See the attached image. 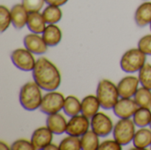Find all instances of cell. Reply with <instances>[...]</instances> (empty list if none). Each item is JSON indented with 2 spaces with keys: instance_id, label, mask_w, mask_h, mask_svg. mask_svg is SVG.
<instances>
[{
  "instance_id": "1",
  "label": "cell",
  "mask_w": 151,
  "mask_h": 150,
  "mask_svg": "<svg viewBox=\"0 0 151 150\" xmlns=\"http://www.w3.org/2000/svg\"><path fill=\"white\" fill-rule=\"evenodd\" d=\"M33 78L36 84L45 91H55L61 83V75L57 66L46 57L36 60L33 69Z\"/></svg>"
},
{
  "instance_id": "2",
  "label": "cell",
  "mask_w": 151,
  "mask_h": 150,
  "mask_svg": "<svg viewBox=\"0 0 151 150\" xmlns=\"http://www.w3.org/2000/svg\"><path fill=\"white\" fill-rule=\"evenodd\" d=\"M41 89L35 80L27 82L21 87L19 91V103L26 111H33L40 109L43 97Z\"/></svg>"
},
{
  "instance_id": "3",
  "label": "cell",
  "mask_w": 151,
  "mask_h": 150,
  "mask_svg": "<svg viewBox=\"0 0 151 150\" xmlns=\"http://www.w3.org/2000/svg\"><path fill=\"white\" fill-rule=\"evenodd\" d=\"M96 96L100 102L101 107L104 110H111L119 100L118 87L109 80L99 81L96 88Z\"/></svg>"
},
{
  "instance_id": "4",
  "label": "cell",
  "mask_w": 151,
  "mask_h": 150,
  "mask_svg": "<svg viewBox=\"0 0 151 150\" xmlns=\"http://www.w3.org/2000/svg\"><path fill=\"white\" fill-rule=\"evenodd\" d=\"M146 56L139 48L128 50L120 59V67L127 73L139 72L146 64Z\"/></svg>"
},
{
  "instance_id": "5",
  "label": "cell",
  "mask_w": 151,
  "mask_h": 150,
  "mask_svg": "<svg viewBox=\"0 0 151 150\" xmlns=\"http://www.w3.org/2000/svg\"><path fill=\"white\" fill-rule=\"evenodd\" d=\"M135 124L131 118H120L113 128V138L122 146L133 141L135 131Z\"/></svg>"
},
{
  "instance_id": "6",
  "label": "cell",
  "mask_w": 151,
  "mask_h": 150,
  "mask_svg": "<svg viewBox=\"0 0 151 150\" xmlns=\"http://www.w3.org/2000/svg\"><path fill=\"white\" fill-rule=\"evenodd\" d=\"M65 99V98L61 93L57 91H50L42 97L40 110L42 113L47 115L58 113L63 110Z\"/></svg>"
},
{
  "instance_id": "7",
  "label": "cell",
  "mask_w": 151,
  "mask_h": 150,
  "mask_svg": "<svg viewBox=\"0 0 151 150\" xmlns=\"http://www.w3.org/2000/svg\"><path fill=\"white\" fill-rule=\"evenodd\" d=\"M11 59L18 69L24 72L33 71L36 63L33 53L26 48L14 50L11 54Z\"/></svg>"
},
{
  "instance_id": "8",
  "label": "cell",
  "mask_w": 151,
  "mask_h": 150,
  "mask_svg": "<svg viewBox=\"0 0 151 150\" xmlns=\"http://www.w3.org/2000/svg\"><path fill=\"white\" fill-rule=\"evenodd\" d=\"M91 129L100 137H106L113 132V123L111 119L103 112L96 113L90 121Z\"/></svg>"
},
{
  "instance_id": "9",
  "label": "cell",
  "mask_w": 151,
  "mask_h": 150,
  "mask_svg": "<svg viewBox=\"0 0 151 150\" xmlns=\"http://www.w3.org/2000/svg\"><path fill=\"white\" fill-rule=\"evenodd\" d=\"M89 118L84 115H75L71 117L70 120L67 123L66 133L68 135L81 137L84 133H86L90 126Z\"/></svg>"
},
{
  "instance_id": "10",
  "label": "cell",
  "mask_w": 151,
  "mask_h": 150,
  "mask_svg": "<svg viewBox=\"0 0 151 150\" xmlns=\"http://www.w3.org/2000/svg\"><path fill=\"white\" fill-rule=\"evenodd\" d=\"M139 109L138 104L132 98H122L113 107L114 114L119 118H133L136 111Z\"/></svg>"
},
{
  "instance_id": "11",
  "label": "cell",
  "mask_w": 151,
  "mask_h": 150,
  "mask_svg": "<svg viewBox=\"0 0 151 150\" xmlns=\"http://www.w3.org/2000/svg\"><path fill=\"white\" fill-rule=\"evenodd\" d=\"M53 133L46 126L37 128L32 134L31 142L35 148V150L44 149L46 146L52 142Z\"/></svg>"
},
{
  "instance_id": "12",
  "label": "cell",
  "mask_w": 151,
  "mask_h": 150,
  "mask_svg": "<svg viewBox=\"0 0 151 150\" xmlns=\"http://www.w3.org/2000/svg\"><path fill=\"white\" fill-rule=\"evenodd\" d=\"M25 48L31 51L33 54L42 55L47 52L48 45L44 42L42 36L41 37L39 34H28L24 37Z\"/></svg>"
},
{
  "instance_id": "13",
  "label": "cell",
  "mask_w": 151,
  "mask_h": 150,
  "mask_svg": "<svg viewBox=\"0 0 151 150\" xmlns=\"http://www.w3.org/2000/svg\"><path fill=\"white\" fill-rule=\"evenodd\" d=\"M139 83H140V80L135 76L124 77L117 85L120 97L122 98L134 97L138 90Z\"/></svg>"
},
{
  "instance_id": "14",
  "label": "cell",
  "mask_w": 151,
  "mask_h": 150,
  "mask_svg": "<svg viewBox=\"0 0 151 150\" xmlns=\"http://www.w3.org/2000/svg\"><path fill=\"white\" fill-rule=\"evenodd\" d=\"M67 121L65 118L60 114L59 112L48 115L46 120L47 127L54 133V134H62L66 132L67 128Z\"/></svg>"
},
{
  "instance_id": "15",
  "label": "cell",
  "mask_w": 151,
  "mask_h": 150,
  "mask_svg": "<svg viewBox=\"0 0 151 150\" xmlns=\"http://www.w3.org/2000/svg\"><path fill=\"white\" fill-rule=\"evenodd\" d=\"M28 11L23 6L22 4H17L11 9L12 24L17 29L23 28L27 23Z\"/></svg>"
},
{
  "instance_id": "16",
  "label": "cell",
  "mask_w": 151,
  "mask_h": 150,
  "mask_svg": "<svg viewBox=\"0 0 151 150\" xmlns=\"http://www.w3.org/2000/svg\"><path fill=\"white\" fill-rule=\"evenodd\" d=\"M100 107L101 104L96 95H87L81 101V114L88 118H92L99 112Z\"/></svg>"
},
{
  "instance_id": "17",
  "label": "cell",
  "mask_w": 151,
  "mask_h": 150,
  "mask_svg": "<svg viewBox=\"0 0 151 150\" xmlns=\"http://www.w3.org/2000/svg\"><path fill=\"white\" fill-rule=\"evenodd\" d=\"M42 38L49 47H54L60 42L62 32L56 24H48L42 33Z\"/></svg>"
},
{
  "instance_id": "18",
  "label": "cell",
  "mask_w": 151,
  "mask_h": 150,
  "mask_svg": "<svg viewBox=\"0 0 151 150\" xmlns=\"http://www.w3.org/2000/svg\"><path fill=\"white\" fill-rule=\"evenodd\" d=\"M134 20L138 27H146L151 24V2L142 4L136 10Z\"/></svg>"
},
{
  "instance_id": "19",
  "label": "cell",
  "mask_w": 151,
  "mask_h": 150,
  "mask_svg": "<svg viewBox=\"0 0 151 150\" xmlns=\"http://www.w3.org/2000/svg\"><path fill=\"white\" fill-rule=\"evenodd\" d=\"M27 26L32 33L42 34L46 27V22L42 13L39 11H33L28 13Z\"/></svg>"
},
{
  "instance_id": "20",
  "label": "cell",
  "mask_w": 151,
  "mask_h": 150,
  "mask_svg": "<svg viewBox=\"0 0 151 150\" xmlns=\"http://www.w3.org/2000/svg\"><path fill=\"white\" fill-rule=\"evenodd\" d=\"M133 142L137 149H145L151 146V129L140 127L134 134Z\"/></svg>"
},
{
  "instance_id": "21",
  "label": "cell",
  "mask_w": 151,
  "mask_h": 150,
  "mask_svg": "<svg viewBox=\"0 0 151 150\" xmlns=\"http://www.w3.org/2000/svg\"><path fill=\"white\" fill-rule=\"evenodd\" d=\"M99 135L93 130L88 131L81 137V145L82 150H97L99 149Z\"/></svg>"
},
{
  "instance_id": "22",
  "label": "cell",
  "mask_w": 151,
  "mask_h": 150,
  "mask_svg": "<svg viewBox=\"0 0 151 150\" xmlns=\"http://www.w3.org/2000/svg\"><path fill=\"white\" fill-rule=\"evenodd\" d=\"M63 110L69 117L78 115L81 112V102L73 95H68L65 99Z\"/></svg>"
},
{
  "instance_id": "23",
  "label": "cell",
  "mask_w": 151,
  "mask_h": 150,
  "mask_svg": "<svg viewBox=\"0 0 151 150\" xmlns=\"http://www.w3.org/2000/svg\"><path fill=\"white\" fill-rule=\"evenodd\" d=\"M42 17L46 24H56L62 19V11L60 6L49 4L42 11Z\"/></svg>"
},
{
  "instance_id": "24",
  "label": "cell",
  "mask_w": 151,
  "mask_h": 150,
  "mask_svg": "<svg viewBox=\"0 0 151 150\" xmlns=\"http://www.w3.org/2000/svg\"><path fill=\"white\" fill-rule=\"evenodd\" d=\"M133 120L135 126L138 127H146L150 126L151 122L150 109L139 107V109L133 116Z\"/></svg>"
},
{
  "instance_id": "25",
  "label": "cell",
  "mask_w": 151,
  "mask_h": 150,
  "mask_svg": "<svg viewBox=\"0 0 151 150\" xmlns=\"http://www.w3.org/2000/svg\"><path fill=\"white\" fill-rule=\"evenodd\" d=\"M134 101L138 104L139 107L143 108H151V90L142 86V88H138L137 92L134 96Z\"/></svg>"
},
{
  "instance_id": "26",
  "label": "cell",
  "mask_w": 151,
  "mask_h": 150,
  "mask_svg": "<svg viewBox=\"0 0 151 150\" xmlns=\"http://www.w3.org/2000/svg\"><path fill=\"white\" fill-rule=\"evenodd\" d=\"M60 150H80L81 149V138L77 136L68 135L61 141L58 145Z\"/></svg>"
},
{
  "instance_id": "27",
  "label": "cell",
  "mask_w": 151,
  "mask_h": 150,
  "mask_svg": "<svg viewBox=\"0 0 151 150\" xmlns=\"http://www.w3.org/2000/svg\"><path fill=\"white\" fill-rule=\"evenodd\" d=\"M139 80L142 87L151 90V65L145 64L139 71Z\"/></svg>"
},
{
  "instance_id": "28",
  "label": "cell",
  "mask_w": 151,
  "mask_h": 150,
  "mask_svg": "<svg viewBox=\"0 0 151 150\" xmlns=\"http://www.w3.org/2000/svg\"><path fill=\"white\" fill-rule=\"evenodd\" d=\"M12 23L11 10H9L4 5L0 6V31L4 33L9 27Z\"/></svg>"
},
{
  "instance_id": "29",
  "label": "cell",
  "mask_w": 151,
  "mask_h": 150,
  "mask_svg": "<svg viewBox=\"0 0 151 150\" xmlns=\"http://www.w3.org/2000/svg\"><path fill=\"white\" fill-rule=\"evenodd\" d=\"M45 0H22V4L28 12L40 11L43 5Z\"/></svg>"
},
{
  "instance_id": "30",
  "label": "cell",
  "mask_w": 151,
  "mask_h": 150,
  "mask_svg": "<svg viewBox=\"0 0 151 150\" xmlns=\"http://www.w3.org/2000/svg\"><path fill=\"white\" fill-rule=\"evenodd\" d=\"M138 48L146 55L151 56V34L142 37L138 42Z\"/></svg>"
},
{
  "instance_id": "31",
  "label": "cell",
  "mask_w": 151,
  "mask_h": 150,
  "mask_svg": "<svg viewBox=\"0 0 151 150\" xmlns=\"http://www.w3.org/2000/svg\"><path fill=\"white\" fill-rule=\"evenodd\" d=\"M11 149L12 150H35V148L31 142V141L27 140H18L14 141L11 147Z\"/></svg>"
},
{
  "instance_id": "32",
  "label": "cell",
  "mask_w": 151,
  "mask_h": 150,
  "mask_svg": "<svg viewBox=\"0 0 151 150\" xmlns=\"http://www.w3.org/2000/svg\"><path fill=\"white\" fill-rule=\"evenodd\" d=\"M100 150H121L122 145L119 144L116 140H108L102 142L99 146Z\"/></svg>"
},
{
  "instance_id": "33",
  "label": "cell",
  "mask_w": 151,
  "mask_h": 150,
  "mask_svg": "<svg viewBox=\"0 0 151 150\" xmlns=\"http://www.w3.org/2000/svg\"><path fill=\"white\" fill-rule=\"evenodd\" d=\"M68 2V0H45V3L51 5H57V6H62Z\"/></svg>"
},
{
  "instance_id": "34",
  "label": "cell",
  "mask_w": 151,
  "mask_h": 150,
  "mask_svg": "<svg viewBox=\"0 0 151 150\" xmlns=\"http://www.w3.org/2000/svg\"><path fill=\"white\" fill-rule=\"evenodd\" d=\"M57 149H59V147H58V146H57V145H55V144H52V143H50L48 146H46V147L44 148V149L43 150H57Z\"/></svg>"
},
{
  "instance_id": "35",
  "label": "cell",
  "mask_w": 151,
  "mask_h": 150,
  "mask_svg": "<svg viewBox=\"0 0 151 150\" xmlns=\"http://www.w3.org/2000/svg\"><path fill=\"white\" fill-rule=\"evenodd\" d=\"M0 149H9V147H7V145L4 142L1 141L0 142Z\"/></svg>"
},
{
  "instance_id": "36",
  "label": "cell",
  "mask_w": 151,
  "mask_h": 150,
  "mask_svg": "<svg viewBox=\"0 0 151 150\" xmlns=\"http://www.w3.org/2000/svg\"><path fill=\"white\" fill-rule=\"evenodd\" d=\"M150 129H151V122H150Z\"/></svg>"
},
{
  "instance_id": "37",
  "label": "cell",
  "mask_w": 151,
  "mask_h": 150,
  "mask_svg": "<svg viewBox=\"0 0 151 150\" xmlns=\"http://www.w3.org/2000/svg\"><path fill=\"white\" fill-rule=\"evenodd\" d=\"M150 30H151V24H150Z\"/></svg>"
},
{
  "instance_id": "38",
  "label": "cell",
  "mask_w": 151,
  "mask_h": 150,
  "mask_svg": "<svg viewBox=\"0 0 151 150\" xmlns=\"http://www.w3.org/2000/svg\"><path fill=\"white\" fill-rule=\"evenodd\" d=\"M150 147H151V146H150Z\"/></svg>"
}]
</instances>
